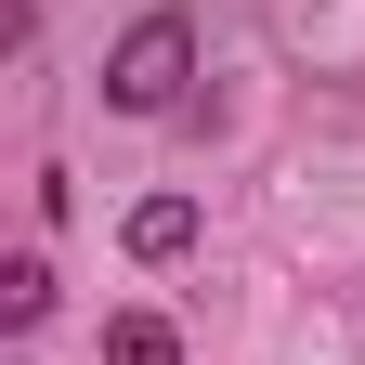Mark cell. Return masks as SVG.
Instances as JSON below:
<instances>
[{
    "mask_svg": "<svg viewBox=\"0 0 365 365\" xmlns=\"http://www.w3.org/2000/svg\"><path fill=\"white\" fill-rule=\"evenodd\" d=\"M196 91V14H130L118 53H105V105L118 118H182Z\"/></svg>",
    "mask_w": 365,
    "mask_h": 365,
    "instance_id": "cell-1",
    "label": "cell"
},
{
    "mask_svg": "<svg viewBox=\"0 0 365 365\" xmlns=\"http://www.w3.org/2000/svg\"><path fill=\"white\" fill-rule=\"evenodd\" d=\"M196 235H209V209H196V196H130V222H118V248H130V261H196Z\"/></svg>",
    "mask_w": 365,
    "mask_h": 365,
    "instance_id": "cell-2",
    "label": "cell"
},
{
    "mask_svg": "<svg viewBox=\"0 0 365 365\" xmlns=\"http://www.w3.org/2000/svg\"><path fill=\"white\" fill-rule=\"evenodd\" d=\"M105 365H182V327L157 300H130V313H105Z\"/></svg>",
    "mask_w": 365,
    "mask_h": 365,
    "instance_id": "cell-3",
    "label": "cell"
},
{
    "mask_svg": "<svg viewBox=\"0 0 365 365\" xmlns=\"http://www.w3.org/2000/svg\"><path fill=\"white\" fill-rule=\"evenodd\" d=\"M39 313H53V261H39V248H14V261H0V327H39Z\"/></svg>",
    "mask_w": 365,
    "mask_h": 365,
    "instance_id": "cell-4",
    "label": "cell"
}]
</instances>
